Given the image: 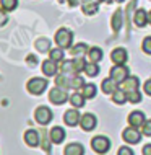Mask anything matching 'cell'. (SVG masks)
Wrapping results in <instances>:
<instances>
[{"label": "cell", "mask_w": 151, "mask_h": 155, "mask_svg": "<svg viewBox=\"0 0 151 155\" xmlns=\"http://www.w3.org/2000/svg\"><path fill=\"white\" fill-rule=\"evenodd\" d=\"M122 23H124V12H122V10H115V13L112 15V18H111V26H112V30H114L115 33L120 31Z\"/></svg>", "instance_id": "18"}, {"label": "cell", "mask_w": 151, "mask_h": 155, "mask_svg": "<svg viewBox=\"0 0 151 155\" xmlns=\"http://www.w3.org/2000/svg\"><path fill=\"white\" fill-rule=\"evenodd\" d=\"M85 74L88 75V77H96V75L99 74V67L96 62H91V64H86L85 67Z\"/></svg>", "instance_id": "28"}, {"label": "cell", "mask_w": 151, "mask_h": 155, "mask_svg": "<svg viewBox=\"0 0 151 155\" xmlns=\"http://www.w3.org/2000/svg\"><path fill=\"white\" fill-rule=\"evenodd\" d=\"M0 5H2V8L5 12H11L18 5V0H0Z\"/></svg>", "instance_id": "29"}, {"label": "cell", "mask_w": 151, "mask_h": 155, "mask_svg": "<svg viewBox=\"0 0 151 155\" xmlns=\"http://www.w3.org/2000/svg\"><path fill=\"white\" fill-rule=\"evenodd\" d=\"M99 8V0H83L81 10L85 15H94Z\"/></svg>", "instance_id": "15"}, {"label": "cell", "mask_w": 151, "mask_h": 155, "mask_svg": "<svg viewBox=\"0 0 151 155\" xmlns=\"http://www.w3.org/2000/svg\"><path fill=\"white\" fill-rule=\"evenodd\" d=\"M112 101L117 103V104H124L125 101H128V96H127V93H125L124 90L119 88L115 93H112Z\"/></svg>", "instance_id": "25"}, {"label": "cell", "mask_w": 151, "mask_h": 155, "mask_svg": "<svg viewBox=\"0 0 151 155\" xmlns=\"http://www.w3.org/2000/svg\"><path fill=\"white\" fill-rule=\"evenodd\" d=\"M49 52H50V59H52V61H55V62H62V61H64L65 54H64V49H62V48L50 49Z\"/></svg>", "instance_id": "27"}, {"label": "cell", "mask_w": 151, "mask_h": 155, "mask_svg": "<svg viewBox=\"0 0 151 155\" xmlns=\"http://www.w3.org/2000/svg\"><path fill=\"white\" fill-rule=\"evenodd\" d=\"M141 48H143V51L146 54H151V36L145 38L143 39V44H141Z\"/></svg>", "instance_id": "34"}, {"label": "cell", "mask_w": 151, "mask_h": 155, "mask_svg": "<svg viewBox=\"0 0 151 155\" xmlns=\"http://www.w3.org/2000/svg\"><path fill=\"white\" fill-rule=\"evenodd\" d=\"M88 57H90V61L91 62H96V64H98V62L102 59V51H101V48H91L90 51H88Z\"/></svg>", "instance_id": "23"}, {"label": "cell", "mask_w": 151, "mask_h": 155, "mask_svg": "<svg viewBox=\"0 0 151 155\" xmlns=\"http://www.w3.org/2000/svg\"><path fill=\"white\" fill-rule=\"evenodd\" d=\"M36 48H37V51H41V52H44V51H50V41L49 39H37L36 41Z\"/></svg>", "instance_id": "30"}, {"label": "cell", "mask_w": 151, "mask_h": 155, "mask_svg": "<svg viewBox=\"0 0 151 155\" xmlns=\"http://www.w3.org/2000/svg\"><path fill=\"white\" fill-rule=\"evenodd\" d=\"M64 121L67 126H70V127H75V126L80 124V121H81V116H80V113L77 110H68L64 114Z\"/></svg>", "instance_id": "10"}, {"label": "cell", "mask_w": 151, "mask_h": 155, "mask_svg": "<svg viewBox=\"0 0 151 155\" xmlns=\"http://www.w3.org/2000/svg\"><path fill=\"white\" fill-rule=\"evenodd\" d=\"M41 70H42V74L47 75V77H54V75H57V70H60V67L57 65L55 61L49 59V61H44V62H42Z\"/></svg>", "instance_id": "12"}, {"label": "cell", "mask_w": 151, "mask_h": 155, "mask_svg": "<svg viewBox=\"0 0 151 155\" xmlns=\"http://www.w3.org/2000/svg\"><path fill=\"white\" fill-rule=\"evenodd\" d=\"M46 88H47V80H46V78L34 77V78H31V80L26 83V90L31 95H41Z\"/></svg>", "instance_id": "3"}, {"label": "cell", "mask_w": 151, "mask_h": 155, "mask_svg": "<svg viewBox=\"0 0 151 155\" xmlns=\"http://www.w3.org/2000/svg\"><path fill=\"white\" fill-rule=\"evenodd\" d=\"M115 2H124V0H115Z\"/></svg>", "instance_id": "42"}, {"label": "cell", "mask_w": 151, "mask_h": 155, "mask_svg": "<svg viewBox=\"0 0 151 155\" xmlns=\"http://www.w3.org/2000/svg\"><path fill=\"white\" fill-rule=\"evenodd\" d=\"M80 126H81L83 131H93L96 126H98V119H96V116H93L91 113H86V114L81 116Z\"/></svg>", "instance_id": "8"}, {"label": "cell", "mask_w": 151, "mask_h": 155, "mask_svg": "<svg viewBox=\"0 0 151 155\" xmlns=\"http://www.w3.org/2000/svg\"><path fill=\"white\" fill-rule=\"evenodd\" d=\"M85 96H83L81 93H73L72 96H70V103H72V106L75 108H81L85 106Z\"/></svg>", "instance_id": "26"}, {"label": "cell", "mask_w": 151, "mask_h": 155, "mask_svg": "<svg viewBox=\"0 0 151 155\" xmlns=\"http://www.w3.org/2000/svg\"><path fill=\"white\" fill-rule=\"evenodd\" d=\"M127 51H125L124 48H115L114 51L111 54V59L114 64H125L127 62Z\"/></svg>", "instance_id": "14"}, {"label": "cell", "mask_w": 151, "mask_h": 155, "mask_svg": "<svg viewBox=\"0 0 151 155\" xmlns=\"http://www.w3.org/2000/svg\"><path fill=\"white\" fill-rule=\"evenodd\" d=\"M26 62L33 67V65L37 64V59H36V56H28V57H26Z\"/></svg>", "instance_id": "38"}, {"label": "cell", "mask_w": 151, "mask_h": 155, "mask_svg": "<svg viewBox=\"0 0 151 155\" xmlns=\"http://www.w3.org/2000/svg\"><path fill=\"white\" fill-rule=\"evenodd\" d=\"M91 147H93V150L96 153L104 155V153L109 152V149H111V140L104 136H96L94 139L91 140Z\"/></svg>", "instance_id": "2"}, {"label": "cell", "mask_w": 151, "mask_h": 155, "mask_svg": "<svg viewBox=\"0 0 151 155\" xmlns=\"http://www.w3.org/2000/svg\"><path fill=\"white\" fill-rule=\"evenodd\" d=\"M138 87H140V80H138L137 77H128V78H125L122 83H119V88L124 90L125 93L138 90Z\"/></svg>", "instance_id": "9"}, {"label": "cell", "mask_w": 151, "mask_h": 155, "mask_svg": "<svg viewBox=\"0 0 151 155\" xmlns=\"http://www.w3.org/2000/svg\"><path fill=\"white\" fill-rule=\"evenodd\" d=\"M133 21H135V25L138 28H143L146 23H148V13H146L145 10H137L135 15H133Z\"/></svg>", "instance_id": "21"}, {"label": "cell", "mask_w": 151, "mask_h": 155, "mask_svg": "<svg viewBox=\"0 0 151 155\" xmlns=\"http://www.w3.org/2000/svg\"><path fill=\"white\" fill-rule=\"evenodd\" d=\"M73 65H75L77 74H78V72H81V70H85L86 62H85V59H83V57H75V59H73Z\"/></svg>", "instance_id": "31"}, {"label": "cell", "mask_w": 151, "mask_h": 155, "mask_svg": "<svg viewBox=\"0 0 151 155\" xmlns=\"http://www.w3.org/2000/svg\"><path fill=\"white\" fill-rule=\"evenodd\" d=\"M80 93L85 96L86 100H90V98H94V96H96V93H98V88H96L94 83H85V85L80 88Z\"/></svg>", "instance_id": "20"}, {"label": "cell", "mask_w": 151, "mask_h": 155, "mask_svg": "<svg viewBox=\"0 0 151 155\" xmlns=\"http://www.w3.org/2000/svg\"><path fill=\"white\" fill-rule=\"evenodd\" d=\"M143 90H145V93H146V95H149V96H151V78H149V80H146V82H145V85H143Z\"/></svg>", "instance_id": "37"}, {"label": "cell", "mask_w": 151, "mask_h": 155, "mask_svg": "<svg viewBox=\"0 0 151 155\" xmlns=\"http://www.w3.org/2000/svg\"><path fill=\"white\" fill-rule=\"evenodd\" d=\"M143 155H151V144H146L143 147Z\"/></svg>", "instance_id": "39"}, {"label": "cell", "mask_w": 151, "mask_h": 155, "mask_svg": "<svg viewBox=\"0 0 151 155\" xmlns=\"http://www.w3.org/2000/svg\"><path fill=\"white\" fill-rule=\"evenodd\" d=\"M39 140H41L39 131H36V129H28V131L24 132V142H26L29 147H37V145H39Z\"/></svg>", "instance_id": "11"}, {"label": "cell", "mask_w": 151, "mask_h": 155, "mask_svg": "<svg viewBox=\"0 0 151 155\" xmlns=\"http://www.w3.org/2000/svg\"><path fill=\"white\" fill-rule=\"evenodd\" d=\"M49 100L54 104H64V103L68 101V93H67V90L62 88V87H55V88L50 90Z\"/></svg>", "instance_id": "4"}, {"label": "cell", "mask_w": 151, "mask_h": 155, "mask_svg": "<svg viewBox=\"0 0 151 155\" xmlns=\"http://www.w3.org/2000/svg\"><path fill=\"white\" fill-rule=\"evenodd\" d=\"M111 78H114L117 83H122L125 78H128V67L124 64H115V67L111 69Z\"/></svg>", "instance_id": "7"}, {"label": "cell", "mask_w": 151, "mask_h": 155, "mask_svg": "<svg viewBox=\"0 0 151 155\" xmlns=\"http://www.w3.org/2000/svg\"><path fill=\"white\" fill-rule=\"evenodd\" d=\"M34 119L41 126H47L50 121H52V111H50L47 106H39L34 111Z\"/></svg>", "instance_id": "6"}, {"label": "cell", "mask_w": 151, "mask_h": 155, "mask_svg": "<svg viewBox=\"0 0 151 155\" xmlns=\"http://www.w3.org/2000/svg\"><path fill=\"white\" fill-rule=\"evenodd\" d=\"M128 124L132 126V127H141L143 126V123H145V114L141 111H132L128 114Z\"/></svg>", "instance_id": "13"}, {"label": "cell", "mask_w": 151, "mask_h": 155, "mask_svg": "<svg viewBox=\"0 0 151 155\" xmlns=\"http://www.w3.org/2000/svg\"><path fill=\"white\" fill-rule=\"evenodd\" d=\"M67 2H68V5L70 7H77L80 2H81V0H67Z\"/></svg>", "instance_id": "40"}, {"label": "cell", "mask_w": 151, "mask_h": 155, "mask_svg": "<svg viewBox=\"0 0 151 155\" xmlns=\"http://www.w3.org/2000/svg\"><path fill=\"white\" fill-rule=\"evenodd\" d=\"M64 155H85V147L78 142H73V144H68L65 147Z\"/></svg>", "instance_id": "19"}, {"label": "cell", "mask_w": 151, "mask_h": 155, "mask_svg": "<svg viewBox=\"0 0 151 155\" xmlns=\"http://www.w3.org/2000/svg\"><path fill=\"white\" fill-rule=\"evenodd\" d=\"M55 43L62 49H70L73 43V33L70 30H67V28H60L55 33Z\"/></svg>", "instance_id": "1"}, {"label": "cell", "mask_w": 151, "mask_h": 155, "mask_svg": "<svg viewBox=\"0 0 151 155\" xmlns=\"http://www.w3.org/2000/svg\"><path fill=\"white\" fill-rule=\"evenodd\" d=\"M148 23L151 25V12H149V13H148Z\"/></svg>", "instance_id": "41"}, {"label": "cell", "mask_w": 151, "mask_h": 155, "mask_svg": "<svg viewBox=\"0 0 151 155\" xmlns=\"http://www.w3.org/2000/svg\"><path fill=\"white\" fill-rule=\"evenodd\" d=\"M101 88H102V91H104V93H115V91L117 90H119V83H117L115 80H114V78H111V77H109V78H104V80H102V85H101Z\"/></svg>", "instance_id": "17"}, {"label": "cell", "mask_w": 151, "mask_h": 155, "mask_svg": "<svg viewBox=\"0 0 151 155\" xmlns=\"http://www.w3.org/2000/svg\"><path fill=\"white\" fill-rule=\"evenodd\" d=\"M39 136H41V140H39V144H41V147H42L44 150H46V152H50V142H52V140H50V136H49V132H46V131H41V134H39Z\"/></svg>", "instance_id": "22"}, {"label": "cell", "mask_w": 151, "mask_h": 155, "mask_svg": "<svg viewBox=\"0 0 151 155\" xmlns=\"http://www.w3.org/2000/svg\"><path fill=\"white\" fill-rule=\"evenodd\" d=\"M122 139L127 142V144H138V142L141 140V132L138 131L137 127L128 126V127H125L122 131Z\"/></svg>", "instance_id": "5"}, {"label": "cell", "mask_w": 151, "mask_h": 155, "mask_svg": "<svg viewBox=\"0 0 151 155\" xmlns=\"http://www.w3.org/2000/svg\"><path fill=\"white\" fill-rule=\"evenodd\" d=\"M127 96H128V101H130V103H133V104L141 101V95H140V91H138V90L130 91V93H127Z\"/></svg>", "instance_id": "32"}, {"label": "cell", "mask_w": 151, "mask_h": 155, "mask_svg": "<svg viewBox=\"0 0 151 155\" xmlns=\"http://www.w3.org/2000/svg\"><path fill=\"white\" fill-rule=\"evenodd\" d=\"M49 136H50L52 144H62V142L65 140V131L62 127H58V126H55V127L50 129Z\"/></svg>", "instance_id": "16"}, {"label": "cell", "mask_w": 151, "mask_h": 155, "mask_svg": "<svg viewBox=\"0 0 151 155\" xmlns=\"http://www.w3.org/2000/svg\"><path fill=\"white\" fill-rule=\"evenodd\" d=\"M8 21V16H7V12L3 8H0V26H3Z\"/></svg>", "instance_id": "36"}, {"label": "cell", "mask_w": 151, "mask_h": 155, "mask_svg": "<svg viewBox=\"0 0 151 155\" xmlns=\"http://www.w3.org/2000/svg\"><path fill=\"white\" fill-rule=\"evenodd\" d=\"M117 155H135V153H133V150L130 149V147H127V145H124V147H120V149H119V152H117Z\"/></svg>", "instance_id": "35"}, {"label": "cell", "mask_w": 151, "mask_h": 155, "mask_svg": "<svg viewBox=\"0 0 151 155\" xmlns=\"http://www.w3.org/2000/svg\"><path fill=\"white\" fill-rule=\"evenodd\" d=\"M141 134L146 137H151V121H145L141 126Z\"/></svg>", "instance_id": "33"}, {"label": "cell", "mask_w": 151, "mask_h": 155, "mask_svg": "<svg viewBox=\"0 0 151 155\" xmlns=\"http://www.w3.org/2000/svg\"><path fill=\"white\" fill-rule=\"evenodd\" d=\"M88 51H90V49H88V46L85 43H80V44L72 48V54L75 57H83L85 54H88Z\"/></svg>", "instance_id": "24"}, {"label": "cell", "mask_w": 151, "mask_h": 155, "mask_svg": "<svg viewBox=\"0 0 151 155\" xmlns=\"http://www.w3.org/2000/svg\"><path fill=\"white\" fill-rule=\"evenodd\" d=\"M58 2H64V0H58Z\"/></svg>", "instance_id": "43"}]
</instances>
